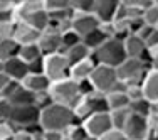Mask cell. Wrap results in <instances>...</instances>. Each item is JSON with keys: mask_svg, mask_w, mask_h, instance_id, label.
Wrapping results in <instances>:
<instances>
[{"mask_svg": "<svg viewBox=\"0 0 158 140\" xmlns=\"http://www.w3.org/2000/svg\"><path fill=\"white\" fill-rule=\"evenodd\" d=\"M51 79H49L44 73H29L27 76L22 79V85L27 90H31L32 93H42V91H49L51 86Z\"/></svg>", "mask_w": 158, "mask_h": 140, "instance_id": "cell-15", "label": "cell"}, {"mask_svg": "<svg viewBox=\"0 0 158 140\" xmlns=\"http://www.w3.org/2000/svg\"><path fill=\"white\" fill-rule=\"evenodd\" d=\"M101 22L98 20V17L94 14H89V12H74L73 17V24H71V29H74L79 36H86L88 32H91L93 29H96Z\"/></svg>", "mask_w": 158, "mask_h": 140, "instance_id": "cell-13", "label": "cell"}, {"mask_svg": "<svg viewBox=\"0 0 158 140\" xmlns=\"http://www.w3.org/2000/svg\"><path fill=\"white\" fill-rule=\"evenodd\" d=\"M12 140H34V135L27 130H15Z\"/></svg>", "mask_w": 158, "mask_h": 140, "instance_id": "cell-41", "label": "cell"}, {"mask_svg": "<svg viewBox=\"0 0 158 140\" xmlns=\"http://www.w3.org/2000/svg\"><path fill=\"white\" fill-rule=\"evenodd\" d=\"M91 52H93L91 49H89V47L81 41V42L76 44V46L66 49V51H64V54H66L67 61H69L71 66H73V64H76V63H79V61H84V59H88L89 56H91Z\"/></svg>", "mask_w": 158, "mask_h": 140, "instance_id": "cell-20", "label": "cell"}, {"mask_svg": "<svg viewBox=\"0 0 158 140\" xmlns=\"http://www.w3.org/2000/svg\"><path fill=\"white\" fill-rule=\"evenodd\" d=\"M145 42H146V49H148V51H155V49H158V27H155L148 34V37L145 39Z\"/></svg>", "mask_w": 158, "mask_h": 140, "instance_id": "cell-35", "label": "cell"}, {"mask_svg": "<svg viewBox=\"0 0 158 140\" xmlns=\"http://www.w3.org/2000/svg\"><path fill=\"white\" fill-rule=\"evenodd\" d=\"M42 2H44V7H46L47 12H52V10L71 9L73 0H42Z\"/></svg>", "mask_w": 158, "mask_h": 140, "instance_id": "cell-29", "label": "cell"}, {"mask_svg": "<svg viewBox=\"0 0 158 140\" xmlns=\"http://www.w3.org/2000/svg\"><path fill=\"white\" fill-rule=\"evenodd\" d=\"M94 66H96L94 59L89 56L88 59H84V61H79V63H76V64H73V66H71V74H69V78H73L74 81H82V79H88L89 76H91Z\"/></svg>", "mask_w": 158, "mask_h": 140, "instance_id": "cell-18", "label": "cell"}, {"mask_svg": "<svg viewBox=\"0 0 158 140\" xmlns=\"http://www.w3.org/2000/svg\"><path fill=\"white\" fill-rule=\"evenodd\" d=\"M143 20L148 25L158 27V5H155L153 2L150 3V5L143 10Z\"/></svg>", "mask_w": 158, "mask_h": 140, "instance_id": "cell-27", "label": "cell"}, {"mask_svg": "<svg viewBox=\"0 0 158 140\" xmlns=\"http://www.w3.org/2000/svg\"><path fill=\"white\" fill-rule=\"evenodd\" d=\"M106 100H108L110 112L118 108H128V105H130V96L126 94V91H108Z\"/></svg>", "mask_w": 158, "mask_h": 140, "instance_id": "cell-22", "label": "cell"}, {"mask_svg": "<svg viewBox=\"0 0 158 140\" xmlns=\"http://www.w3.org/2000/svg\"><path fill=\"white\" fill-rule=\"evenodd\" d=\"M77 88H79V93H81V96H88V94L94 93V86H93L91 79H82V81H77Z\"/></svg>", "mask_w": 158, "mask_h": 140, "instance_id": "cell-34", "label": "cell"}, {"mask_svg": "<svg viewBox=\"0 0 158 140\" xmlns=\"http://www.w3.org/2000/svg\"><path fill=\"white\" fill-rule=\"evenodd\" d=\"M40 108L37 105H24V107H14L10 113L9 122L15 127V130H24L32 125L39 123Z\"/></svg>", "mask_w": 158, "mask_h": 140, "instance_id": "cell-6", "label": "cell"}, {"mask_svg": "<svg viewBox=\"0 0 158 140\" xmlns=\"http://www.w3.org/2000/svg\"><path fill=\"white\" fill-rule=\"evenodd\" d=\"M61 37H62V52L66 51V49L76 46V44H79V42L82 41V37L79 36V34L74 31V29H67L66 32L61 34Z\"/></svg>", "mask_w": 158, "mask_h": 140, "instance_id": "cell-26", "label": "cell"}, {"mask_svg": "<svg viewBox=\"0 0 158 140\" xmlns=\"http://www.w3.org/2000/svg\"><path fill=\"white\" fill-rule=\"evenodd\" d=\"M40 56H44V54H42V51H40V47H39V44H37V42L22 44V46L19 47V58L24 59L27 64L32 63L34 59L40 58Z\"/></svg>", "mask_w": 158, "mask_h": 140, "instance_id": "cell-24", "label": "cell"}, {"mask_svg": "<svg viewBox=\"0 0 158 140\" xmlns=\"http://www.w3.org/2000/svg\"><path fill=\"white\" fill-rule=\"evenodd\" d=\"M94 3H96V0H73L71 9H73L76 14H79V12L93 14V10H94Z\"/></svg>", "mask_w": 158, "mask_h": 140, "instance_id": "cell-28", "label": "cell"}, {"mask_svg": "<svg viewBox=\"0 0 158 140\" xmlns=\"http://www.w3.org/2000/svg\"><path fill=\"white\" fill-rule=\"evenodd\" d=\"M110 115H111L113 127L123 130L126 122H128V118H130V115H131V112H130V108H118V110H111Z\"/></svg>", "mask_w": 158, "mask_h": 140, "instance_id": "cell-25", "label": "cell"}, {"mask_svg": "<svg viewBox=\"0 0 158 140\" xmlns=\"http://www.w3.org/2000/svg\"><path fill=\"white\" fill-rule=\"evenodd\" d=\"M153 3H155V5H158V0H153Z\"/></svg>", "mask_w": 158, "mask_h": 140, "instance_id": "cell-46", "label": "cell"}, {"mask_svg": "<svg viewBox=\"0 0 158 140\" xmlns=\"http://www.w3.org/2000/svg\"><path fill=\"white\" fill-rule=\"evenodd\" d=\"M143 96L153 105H158V69H150L143 79Z\"/></svg>", "mask_w": 158, "mask_h": 140, "instance_id": "cell-16", "label": "cell"}, {"mask_svg": "<svg viewBox=\"0 0 158 140\" xmlns=\"http://www.w3.org/2000/svg\"><path fill=\"white\" fill-rule=\"evenodd\" d=\"M51 103H54L51 98V94H49V91H42V93H35V105L39 107L40 110L49 107Z\"/></svg>", "mask_w": 158, "mask_h": 140, "instance_id": "cell-33", "label": "cell"}, {"mask_svg": "<svg viewBox=\"0 0 158 140\" xmlns=\"http://www.w3.org/2000/svg\"><path fill=\"white\" fill-rule=\"evenodd\" d=\"M15 127L9 120H0V140H12Z\"/></svg>", "mask_w": 158, "mask_h": 140, "instance_id": "cell-30", "label": "cell"}, {"mask_svg": "<svg viewBox=\"0 0 158 140\" xmlns=\"http://www.w3.org/2000/svg\"><path fill=\"white\" fill-rule=\"evenodd\" d=\"M128 108H130L131 113H135V115H140V116H145V118H148L150 115H152L153 108H155V105L152 103V101H148L145 96L143 98H138V100H131L130 105H128Z\"/></svg>", "mask_w": 158, "mask_h": 140, "instance_id": "cell-21", "label": "cell"}, {"mask_svg": "<svg viewBox=\"0 0 158 140\" xmlns=\"http://www.w3.org/2000/svg\"><path fill=\"white\" fill-rule=\"evenodd\" d=\"M153 0H121V5L125 7H133V9H141L145 10Z\"/></svg>", "mask_w": 158, "mask_h": 140, "instance_id": "cell-36", "label": "cell"}, {"mask_svg": "<svg viewBox=\"0 0 158 140\" xmlns=\"http://www.w3.org/2000/svg\"><path fill=\"white\" fill-rule=\"evenodd\" d=\"M119 7H121V0H96L93 14L101 24H110L114 20Z\"/></svg>", "mask_w": 158, "mask_h": 140, "instance_id": "cell-10", "label": "cell"}, {"mask_svg": "<svg viewBox=\"0 0 158 140\" xmlns=\"http://www.w3.org/2000/svg\"><path fill=\"white\" fill-rule=\"evenodd\" d=\"M0 71H3V61H0Z\"/></svg>", "mask_w": 158, "mask_h": 140, "instance_id": "cell-45", "label": "cell"}, {"mask_svg": "<svg viewBox=\"0 0 158 140\" xmlns=\"http://www.w3.org/2000/svg\"><path fill=\"white\" fill-rule=\"evenodd\" d=\"M145 140H158V127L156 128H152L148 133V137H146Z\"/></svg>", "mask_w": 158, "mask_h": 140, "instance_id": "cell-44", "label": "cell"}, {"mask_svg": "<svg viewBox=\"0 0 158 140\" xmlns=\"http://www.w3.org/2000/svg\"><path fill=\"white\" fill-rule=\"evenodd\" d=\"M150 130H152V125H150L148 118L135 115V113L130 115L125 128H123V132H125L128 140H145L148 137Z\"/></svg>", "mask_w": 158, "mask_h": 140, "instance_id": "cell-9", "label": "cell"}, {"mask_svg": "<svg viewBox=\"0 0 158 140\" xmlns=\"http://www.w3.org/2000/svg\"><path fill=\"white\" fill-rule=\"evenodd\" d=\"M12 37L17 41L19 44H32V42H37L40 37V31H37L35 27L29 25L27 22H22V20H17L14 22V29H12Z\"/></svg>", "mask_w": 158, "mask_h": 140, "instance_id": "cell-12", "label": "cell"}, {"mask_svg": "<svg viewBox=\"0 0 158 140\" xmlns=\"http://www.w3.org/2000/svg\"><path fill=\"white\" fill-rule=\"evenodd\" d=\"M12 81H14V79L10 78L9 74H5L3 71H0V93H2L3 90H5L7 86H9L10 83H12Z\"/></svg>", "mask_w": 158, "mask_h": 140, "instance_id": "cell-42", "label": "cell"}, {"mask_svg": "<svg viewBox=\"0 0 158 140\" xmlns=\"http://www.w3.org/2000/svg\"><path fill=\"white\" fill-rule=\"evenodd\" d=\"M29 73H44V56L29 63Z\"/></svg>", "mask_w": 158, "mask_h": 140, "instance_id": "cell-39", "label": "cell"}, {"mask_svg": "<svg viewBox=\"0 0 158 140\" xmlns=\"http://www.w3.org/2000/svg\"><path fill=\"white\" fill-rule=\"evenodd\" d=\"M91 58L94 59L96 64H104V66L118 68L128 56H126L123 41L116 39V37H110V39L104 41L96 51L91 52Z\"/></svg>", "mask_w": 158, "mask_h": 140, "instance_id": "cell-2", "label": "cell"}, {"mask_svg": "<svg viewBox=\"0 0 158 140\" xmlns=\"http://www.w3.org/2000/svg\"><path fill=\"white\" fill-rule=\"evenodd\" d=\"M44 74L51 81L69 78L71 74V63L67 61L64 52H54V54L44 56Z\"/></svg>", "mask_w": 158, "mask_h": 140, "instance_id": "cell-5", "label": "cell"}, {"mask_svg": "<svg viewBox=\"0 0 158 140\" xmlns=\"http://www.w3.org/2000/svg\"><path fill=\"white\" fill-rule=\"evenodd\" d=\"M19 47H20V44L14 37H7V39L0 41V61H7L14 56H19Z\"/></svg>", "mask_w": 158, "mask_h": 140, "instance_id": "cell-23", "label": "cell"}, {"mask_svg": "<svg viewBox=\"0 0 158 140\" xmlns=\"http://www.w3.org/2000/svg\"><path fill=\"white\" fill-rule=\"evenodd\" d=\"M39 123L42 130H57V132H66L71 125L74 123H82L79 122L74 115V110L71 107L61 103H51L49 107L40 110V118Z\"/></svg>", "mask_w": 158, "mask_h": 140, "instance_id": "cell-1", "label": "cell"}, {"mask_svg": "<svg viewBox=\"0 0 158 140\" xmlns=\"http://www.w3.org/2000/svg\"><path fill=\"white\" fill-rule=\"evenodd\" d=\"M93 86H94L96 91L99 93H108L113 88L116 81H118V76H116V68L111 66H104V64H96L94 69H93L91 76Z\"/></svg>", "mask_w": 158, "mask_h": 140, "instance_id": "cell-7", "label": "cell"}, {"mask_svg": "<svg viewBox=\"0 0 158 140\" xmlns=\"http://www.w3.org/2000/svg\"><path fill=\"white\" fill-rule=\"evenodd\" d=\"M9 101L12 103V107H24V105H35V93H32L31 90H27L24 85H19L15 91L12 93V96L9 98Z\"/></svg>", "mask_w": 158, "mask_h": 140, "instance_id": "cell-19", "label": "cell"}, {"mask_svg": "<svg viewBox=\"0 0 158 140\" xmlns=\"http://www.w3.org/2000/svg\"><path fill=\"white\" fill-rule=\"evenodd\" d=\"M152 69V66L143 63L138 58H126L125 61L116 68V76L125 83H143L146 73Z\"/></svg>", "mask_w": 158, "mask_h": 140, "instance_id": "cell-4", "label": "cell"}, {"mask_svg": "<svg viewBox=\"0 0 158 140\" xmlns=\"http://www.w3.org/2000/svg\"><path fill=\"white\" fill-rule=\"evenodd\" d=\"M42 137L44 140H67L66 132H57V130H44Z\"/></svg>", "mask_w": 158, "mask_h": 140, "instance_id": "cell-37", "label": "cell"}, {"mask_svg": "<svg viewBox=\"0 0 158 140\" xmlns=\"http://www.w3.org/2000/svg\"><path fill=\"white\" fill-rule=\"evenodd\" d=\"M12 29H14V22H0V41L12 37Z\"/></svg>", "mask_w": 158, "mask_h": 140, "instance_id": "cell-38", "label": "cell"}, {"mask_svg": "<svg viewBox=\"0 0 158 140\" xmlns=\"http://www.w3.org/2000/svg\"><path fill=\"white\" fill-rule=\"evenodd\" d=\"M98 140H128V138H126V135H125V132H123V130L113 127L111 130H108L106 133H103Z\"/></svg>", "mask_w": 158, "mask_h": 140, "instance_id": "cell-31", "label": "cell"}, {"mask_svg": "<svg viewBox=\"0 0 158 140\" xmlns=\"http://www.w3.org/2000/svg\"><path fill=\"white\" fill-rule=\"evenodd\" d=\"M42 54H54V52H62V37L59 32L52 31V29H46L40 32V37L37 41Z\"/></svg>", "mask_w": 158, "mask_h": 140, "instance_id": "cell-11", "label": "cell"}, {"mask_svg": "<svg viewBox=\"0 0 158 140\" xmlns=\"http://www.w3.org/2000/svg\"><path fill=\"white\" fill-rule=\"evenodd\" d=\"M82 125L86 127V130L89 132L93 138H99L103 133H106L108 130L113 128V122H111V115L110 112H99V113H93L91 116L82 122Z\"/></svg>", "mask_w": 158, "mask_h": 140, "instance_id": "cell-8", "label": "cell"}, {"mask_svg": "<svg viewBox=\"0 0 158 140\" xmlns=\"http://www.w3.org/2000/svg\"><path fill=\"white\" fill-rule=\"evenodd\" d=\"M19 0H0V12H14Z\"/></svg>", "mask_w": 158, "mask_h": 140, "instance_id": "cell-40", "label": "cell"}, {"mask_svg": "<svg viewBox=\"0 0 158 140\" xmlns=\"http://www.w3.org/2000/svg\"><path fill=\"white\" fill-rule=\"evenodd\" d=\"M3 73L9 74L14 81L22 83V79L29 74V64L19 56H14V58L3 61Z\"/></svg>", "mask_w": 158, "mask_h": 140, "instance_id": "cell-14", "label": "cell"}, {"mask_svg": "<svg viewBox=\"0 0 158 140\" xmlns=\"http://www.w3.org/2000/svg\"><path fill=\"white\" fill-rule=\"evenodd\" d=\"M125 51H126V56L128 58H138L140 59L146 51V42L141 39L138 34H130L125 41Z\"/></svg>", "mask_w": 158, "mask_h": 140, "instance_id": "cell-17", "label": "cell"}, {"mask_svg": "<svg viewBox=\"0 0 158 140\" xmlns=\"http://www.w3.org/2000/svg\"><path fill=\"white\" fill-rule=\"evenodd\" d=\"M49 94H51L54 103H61L71 108H74V105L81 100L77 81H74L73 78H64V79H59V81H52L51 86H49Z\"/></svg>", "mask_w": 158, "mask_h": 140, "instance_id": "cell-3", "label": "cell"}, {"mask_svg": "<svg viewBox=\"0 0 158 140\" xmlns=\"http://www.w3.org/2000/svg\"><path fill=\"white\" fill-rule=\"evenodd\" d=\"M150 52H152V68L153 69H158V49L150 51Z\"/></svg>", "mask_w": 158, "mask_h": 140, "instance_id": "cell-43", "label": "cell"}, {"mask_svg": "<svg viewBox=\"0 0 158 140\" xmlns=\"http://www.w3.org/2000/svg\"><path fill=\"white\" fill-rule=\"evenodd\" d=\"M12 103L7 98H0V120H9L12 113Z\"/></svg>", "mask_w": 158, "mask_h": 140, "instance_id": "cell-32", "label": "cell"}]
</instances>
